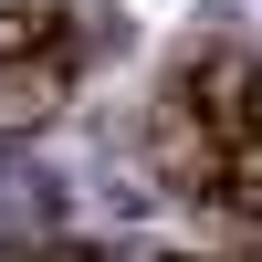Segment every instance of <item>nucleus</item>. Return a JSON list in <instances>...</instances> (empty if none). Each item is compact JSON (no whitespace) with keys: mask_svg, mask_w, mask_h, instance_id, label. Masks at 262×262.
I'll return each mask as SVG.
<instances>
[{"mask_svg":"<svg viewBox=\"0 0 262 262\" xmlns=\"http://www.w3.org/2000/svg\"><path fill=\"white\" fill-rule=\"evenodd\" d=\"M0 262H21V252H0Z\"/></svg>","mask_w":262,"mask_h":262,"instance_id":"9","label":"nucleus"},{"mask_svg":"<svg viewBox=\"0 0 262 262\" xmlns=\"http://www.w3.org/2000/svg\"><path fill=\"white\" fill-rule=\"evenodd\" d=\"M21 262H95V252H74V242H53V252H21Z\"/></svg>","mask_w":262,"mask_h":262,"instance_id":"6","label":"nucleus"},{"mask_svg":"<svg viewBox=\"0 0 262 262\" xmlns=\"http://www.w3.org/2000/svg\"><path fill=\"white\" fill-rule=\"evenodd\" d=\"M221 200L242 210V221H262V126H242V137L221 147Z\"/></svg>","mask_w":262,"mask_h":262,"instance_id":"4","label":"nucleus"},{"mask_svg":"<svg viewBox=\"0 0 262 262\" xmlns=\"http://www.w3.org/2000/svg\"><path fill=\"white\" fill-rule=\"evenodd\" d=\"M53 116H63V63L42 53V42H21V53H0V147L42 137Z\"/></svg>","mask_w":262,"mask_h":262,"instance_id":"2","label":"nucleus"},{"mask_svg":"<svg viewBox=\"0 0 262 262\" xmlns=\"http://www.w3.org/2000/svg\"><path fill=\"white\" fill-rule=\"evenodd\" d=\"M252 126H262V84H252Z\"/></svg>","mask_w":262,"mask_h":262,"instance_id":"8","label":"nucleus"},{"mask_svg":"<svg viewBox=\"0 0 262 262\" xmlns=\"http://www.w3.org/2000/svg\"><path fill=\"white\" fill-rule=\"evenodd\" d=\"M252 84H262V63H252V53H231V42H221V53H200V63L179 74V95L200 105V116L221 126V137H242V126H252Z\"/></svg>","mask_w":262,"mask_h":262,"instance_id":"3","label":"nucleus"},{"mask_svg":"<svg viewBox=\"0 0 262 262\" xmlns=\"http://www.w3.org/2000/svg\"><path fill=\"white\" fill-rule=\"evenodd\" d=\"M221 147H231V137L179 95V84H168L158 116H147V158H158V179L179 189V200H221Z\"/></svg>","mask_w":262,"mask_h":262,"instance_id":"1","label":"nucleus"},{"mask_svg":"<svg viewBox=\"0 0 262 262\" xmlns=\"http://www.w3.org/2000/svg\"><path fill=\"white\" fill-rule=\"evenodd\" d=\"M21 42H53V11H21L11 0V11H0V53H21Z\"/></svg>","mask_w":262,"mask_h":262,"instance_id":"5","label":"nucleus"},{"mask_svg":"<svg viewBox=\"0 0 262 262\" xmlns=\"http://www.w3.org/2000/svg\"><path fill=\"white\" fill-rule=\"evenodd\" d=\"M242 262H262V221H252V231H242Z\"/></svg>","mask_w":262,"mask_h":262,"instance_id":"7","label":"nucleus"}]
</instances>
